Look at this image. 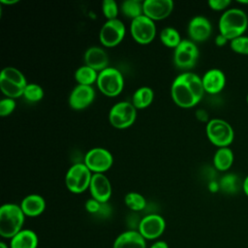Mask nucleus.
Instances as JSON below:
<instances>
[{"label": "nucleus", "instance_id": "f257e3e1", "mask_svg": "<svg viewBox=\"0 0 248 248\" xmlns=\"http://www.w3.org/2000/svg\"><path fill=\"white\" fill-rule=\"evenodd\" d=\"M204 93L202 78L192 72L178 75L172 81L170 94L174 103L181 108L196 106Z\"/></svg>", "mask_w": 248, "mask_h": 248}, {"label": "nucleus", "instance_id": "f03ea898", "mask_svg": "<svg viewBox=\"0 0 248 248\" xmlns=\"http://www.w3.org/2000/svg\"><path fill=\"white\" fill-rule=\"evenodd\" d=\"M220 34L225 36L229 41L243 36L248 27V17L246 13L237 8L228 9L223 13L219 19Z\"/></svg>", "mask_w": 248, "mask_h": 248}, {"label": "nucleus", "instance_id": "7ed1b4c3", "mask_svg": "<svg viewBox=\"0 0 248 248\" xmlns=\"http://www.w3.org/2000/svg\"><path fill=\"white\" fill-rule=\"evenodd\" d=\"M25 214L20 205L5 203L0 207V235L11 239L18 233L23 227Z\"/></svg>", "mask_w": 248, "mask_h": 248}, {"label": "nucleus", "instance_id": "20e7f679", "mask_svg": "<svg viewBox=\"0 0 248 248\" xmlns=\"http://www.w3.org/2000/svg\"><path fill=\"white\" fill-rule=\"evenodd\" d=\"M24 75L15 67H5L0 74V88L8 98H18L23 96L27 86Z\"/></svg>", "mask_w": 248, "mask_h": 248}, {"label": "nucleus", "instance_id": "39448f33", "mask_svg": "<svg viewBox=\"0 0 248 248\" xmlns=\"http://www.w3.org/2000/svg\"><path fill=\"white\" fill-rule=\"evenodd\" d=\"M206 136L211 143L220 147H229L234 138V132L231 124L220 118L209 120L205 127Z\"/></svg>", "mask_w": 248, "mask_h": 248}, {"label": "nucleus", "instance_id": "423d86ee", "mask_svg": "<svg viewBox=\"0 0 248 248\" xmlns=\"http://www.w3.org/2000/svg\"><path fill=\"white\" fill-rule=\"evenodd\" d=\"M92 174V171L85 166L84 163H76L70 167L66 173V186L75 194L82 193L89 188Z\"/></svg>", "mask_w": 248, "mask_h": 248}, {"label": "nucleus", "instance_id": "0eeeda50", "mask_svg": "<svg viewBox=\"0 0 248 248\" xmlns=\"http://www.w3.org/2000/svg\"><path fill=\"white\" fill-rule=\"evenodd\" d=\"M97 85L100 91L108 97L117 96L124 87V78L115 68L108 67L99 73Z\"/></svg>", "mask_w": 248, "mask_h": 248}, {"label": "nucleus", "instance_id": "6e6552de", "mask_svg": "<svg viewBox=\"0 0 248 248\" xmlns=\"http://www.w3.org/2000/svg\"><path fill=\"white\" fill-rule=\"evenodd\" d=\"M137 117V108L132 102H118L114 104L108 113L110 124L118 129L128 128L134 124Z\"/></svg>", "mask_w": 248, "mask_h": 248}, {"label": "nucleus", "instance_id": "1a4fd4ad", "mask_svg": "<svg viewBox=\"0 0 248 248\" xmlns=\"http://www.w3.org/2000/svg\"><path fill=\"white\" fill-rule=\"evenodd\" d=\"M199 58V48L191 40H182L174 48L173 62L181 70L192 69Z\"/></svg>", "mask_w": 248, "mask_h": 248}, {"label": "nucleus", "instance_id": "9d476101", "mask_svg": "<svg viewBox=\"0 0 248 248\" xmlns=\"http://www.w3.org/2000/svg\"><path fill=\"white\" fill-rule=\"evenodd\" d=\"M112 163L111 153L103 147L90 149L84 157V164L92 173H104L111 167Z\"/></svg>", "mask_w": 248, "mask_h": 248}, {"label": "nucleus", "instance_id": "9b49d317", "mask_svg": "<svg viewBox=\"0 0 248 248\" xmlns=\"http://www.w3.org/2000/svg\"><path fill=\"white\" fill-rule=\"evenodd\" d=\"M130 31L136 42L144 45L152 42L155 38L156 25L154 20L142 15L132 20Z\"/></svg>", "mask_w": 248, "mask_h": 248}, {"label": "nucleus", "instance_id": "f8f14e48", "mask_svg": "<svg viewBox=\"0 0 248 248\" xmlns=\"http://www.w3.org/2000/svg\"><path fill=\"white\" fill-rule=\"evenodd\" d=\"M125 32V25L120 19H109L103 24L100 30L99 38L104 46L112 47L123 40Z\"/></svg>", "mask_w": 248, "mask_h": 248}, {"label": "nucleus", "instance_id": "ddd939ff", "mask_svg": "<svg viewBox=\"0 0 248 248\" xmlns=\"http://www.w3.org/2000/svg\"><path fill=\"white\" fill-rule=\"evenodd\" d=\"M166 230V221L159 214H148L139 223V232L146 240L160 237Z\"/></svg>", "mask_w": 248, "mask_h": 248}, {"label": "nucleus", "instance_id": "4468645a", "mask_svg": "<svg viewBox=\"0 0 248 248\" xmlns=\"http://www.w3.org/2000/svg\"><path fill=\"white\" fill-rule=\"evenodd\" d=\"M88 189L91 197L101 203H106L111 196V184L104 173H93Z\"/></svg>", "mask_w": 248, "mask_h": 248}, {"label": "nucleus", "instance_id": "2eb2a0df", "mask_svg": "<svg viewBox=\"0 0 248 248\" xmlns=\"http://www.w3.org/2000/svg\"><path fill=\"white\" fill-rule=\"evenodd\" d=\"M173 6L171 0H144L143 15L152 20H160L171 14Z\"/></svg>", "mask_w": 248, "mask_h": 248}, {"label": "nucleus", "instance_id": "dca6fc26", "mask_svg": "<svg viewBox=\"0 0 248 248\" xmlns=\"http://www.w3.org/2000/svg\"><path fill=\"white\" fill-rule=\"evenodd\" d=\"M95 98V90L91 85H77L69 96V105L73 109L80 110L87 108Z\"/></svg>", "mask_w": 248, "mask_h": 248}, {"label": "nucleus", "instance_id": "f3484780", "mask_svg": "<svg viewBox=\"0 0 248 248\" xmlns=\"http://www.w3.org/2000/svg\"><path fill=\"white\" fill-rule=\"evenodd\" d=\"M212 32L210 21L203 16H194L188 24V34L193 42H203Z\"/></svg>", "mask_w": 248, "mask_h": 248}, {"label": "nucleus", "instance_id": "a211bd4d", "mask_svg": "<svg viewBox=\"0 0 248 248\" xmlns=\"http://www.w3.org/2000/svg\"><path fill=\"white\" fill-rule=\"evenodd\" d=\"M204 92L217 94L221 92L226 85V76L220 69H210L204 73L202 78Z\"/></svg>", "mask_w": 248, "mask_h": 248}, {"label": "nucleus", "instance_id": "6ab92c4d", "mask_svg": "<svg viewBox=\"0 0 248 248\" xmlns=\"http://www.w3.org/2000/svg\"><path fill=\"white\" fill-rule=\"evenodd\" d=\"M112 248H146V239L139 231L129 230L115 238Z\"/></svg>", "mask_w": 248, "mask_h": 248}, {"label": "nucleus", "instance_id": "aec40b11", "mask_svg": "<svg viewBox=\"0 0 248 248\" xmlns=\"http://www.w3.org/2000/svg\"><path fill=\"white\" fill-rule=\"evenodd\" d=\"M84 62L86 66L94 69L97 72H102L108 68V56L102 47L90 46L84 53Z\"/></svg>", "mask_w": 248, "mask_h": 248}, {"label": "nucleus", "instance_id": "412c9836", "mask_svg": "<svg viewBox=\"0 0 248 248\" xmlns=\"http://www.w3.org/2000/svg\"><path fill=\"white\" fill-rule=\"evenodd\" d=\"M19 205L25 216L28 217L39 216L46 209V202L44 198L38 194H30L26 196Z\"/></svg>", "mask_w": 248, "mask_h": 248}, {"label": "nucleus", "instance_id": "4be33fe9", "mask_svg": "<svg viewBox=\"0 0 248 248\" xmlns=\"http://www.w3.org/2000/svg\"><path fill=\"white\" fill-rule=\"evenodd\" d=\"M39 238L37 233L28 229L21 230L13 238L10 239V248H37Z\"/></svg>", "mask_w": 248, "mask_h": 248}, {"label": "nucleus", "instance_id": "5701e85b", "mask_svg": "<svg viewBox=\"0 0 248 248\" xmlns=\"http://www.w3.org/2000/svg\"><path fill=\"white\" fill-rule=\"evenodd\" d=\"M233 152L230 147H220L213 156V165L220 171L228 170L233 163Z\"/></svg>", "mask_w": 248, "mask_h": 248}, {"label": "nucleus", "instance_id": "b1692460", "mask_svg": "<svg viewBox=\"0 0 248 248\" xmlns=\"http://www.w3.org/2000/svg\"><path fill=\"white\" fill-rule=\"evenodd\" d=\"M154 98L153 90L148 86H141L138 88L132 97V104L137 109L148 107Z\"/></svg>", "mask_w": 248, "mask_h": 248}, {"label": "nucleus", "instance_id": "393cba45", "mask_svg": "<svg viewBox=\"0 0 248 248\" xmlns=\"http://www.w3.org/2000/svg\"><path fill=\"white\" fill-rule=\"evenodd\" d=\"M97 71L94 69L84 65L79 67L76 73H75V79L78 81V84L81 85H91L95 81H97L98 78Z\"/></svg>", "mask_w": 248, "mask_h": 248}, {"label": "nucleus", "instance_id": "a878e982", "mask_svg": "<svg viewBox=\"0 0 248 248\" xmlns=\"http://www.w3.org/2000/svg\"><path fill=\"white\" fill-rule=\"evenodd\" d=\"M120 9L125 16L133 20L143 15V2L140 0H126L121 4Z\"/></svg>", "mask_w": 248, "mask_h": 248}, {"label": "nucleus", "instance_id": "bb28decb", "mask_svg": "<svg viewBox=\"0 0 248 248\" xmlns=\"http://www.w3.org/2000/svg\"><path fill=\"white\" fill-rule=\"evenodd\" d=\"M160 40L166 46L173 48H175L182 41L179 32L173 27L164 28L160 33Z\"/></svg>", "mask_w": 248, "mask_h": 248}, {"label": "nucleus", "instance_id": "cd10ccee", "mask_svg": "<svg viewBox=\"0 0 248 248\" xmlns=\"http://www.w3.org/2000/svg\"><path fill=\"white\" fill-rule=\"evenodd\" d=\"M124 202L132 211H140L146 206V200L138 192H129L126 194Z\"/></svg>", "mask_w": 248, "mask_h": 248}, {"label": "nucleus", "instance_id": "c85d7f7f", "mask_svg": "<svg viewBox=\"0 0 248 248\" xmlns=\"http://www.w3.org/2000/svg\"><path fill=\"white\" fill-rule=\"evenodd\" d=\"M23 97L31 103H36L43 99L44 90L37 83H28L23 92Z\"/></svg>", "mask_w": 248, "mask_h": 248}, {"label": "nucleus", "instance_id": "c756f323", "mask_svg": "<svg viewBox=\"0 0 248 248\" xmlns=\"http://www.w3.org/2000/svg\"><path fill=\"white\" fill-rule=\"evenodd\" d=\"M237 185H238V179L237 176L233 173H228L226 175H224L221 180H220V188L226 192V193H234L237 189Z\"/></svg>", "mask_w": 248, "mask_h": 248}, {"label": "nucleus", "instance_id": "7c9ffc66", "mask_svg": "<svg viewBox=\"0 0 248 248\" xmlns=\"http://www.w3.org/2000/svg\"><path fill=\"white\" fill-rule=\"evenodd\" d=\"M232 51L242 55H248V36H240L230 41Z\"/></svg>", "mask_w": 248, "mask_h": 248}, {"label": "nucleus", "instance_id": "2f4dec72", "mask_svg": "<svg viewBox=\"0 0 248 248\" xmlns=\"http://www.w3.org/2000/svg\"><path fill=\"white\" fill-rule=\"evenodd\" d=\"M102 10L108 20L117 18L118 6L114 0H104L102 3Z\"/></svg>", "mask_w": 248, "mask_h": 248}, {"label": "nucleus", "instance_id": "473e14b6", "mask_svg": "<svg viewBox=\"0 0 248 248\" xmlns=\"http://www.w3.org/2000/svg\"><path fill=\"white\" fill-rule=\"evenodd\" d=\"M16 103L13 98H4L0 101V115L7 116L11 114L16 108Z\"/></svg>", "mask_w": 248, "mask_h": 248}, {"label": "nucleus", "instance_id": "72a5a7b5", "mask_svg": "<svg viewBox=\"0 0 248 248\" xmlns=\"http://www.w3.org/2000/svg\"><path fill=\"white\" fill-rule=\"evenodd\" d=\"M104 205H105V203H101L100 202L91 198V199L86 201L85 209L91 214H97V213H100L102 211Z\"/></svg>", "mask_w": 248, "mask_h": 248}, {"label": "nucleus", "instance_id": "f704fd0d", "mask_svg": "<svg viewBox=\"0 0 248 248\" xmlns=\"http://www.w3.org/2000/svg\"><path fill=\"white\" fill-rule=\"evenodd\" d=\"M231 5L230 0H209L208 6L214 11H224L228 10V7Z\"/></svg>", "mask_w": 248, "mask_h": 248}, {"label": "nucleus", "instance_id": "c9c22d12", "mask_svg": "<svg viewBox=\"0 0 248 248\" xmlns=\"http://www.w3.org/2000/svg\"><path fill=\"white\" fill-rule=\"evenodd\" d=\"M228 42H229V40H228L225 36H223L222 34H219V35L216 36V38H215V44H216V46H225Z\"/></svg>", "mask_w": 248, "mask_h": 248}, {"label": "nucleus", "instance_id": "e433bc0d", "mask_svg": "<svg viewBox=\"0 0 248 248\" xmlns=\"http://www.w3.org/2000/svg\"><path fill=\"white\" fill-rule=\"evenodd\" d=\"M149 248H169V245L164 240H158V241H155L153 244H151Z\"/></svg>", "mask_w": 248, "mask_h": 248}, {"label": "nucleus", "instance_id": "4c0bfd02", "mask_svg": "<svg viewBox=\"0 0 248 248\" xmlns=\"http://www.w3.org/2000/svg\"><path fill=\"white\" fill-rule=\"evenodd\" d=\"M242 189L244 191V194L248 197V175L244 178V181L242 184Z\"/></svg>", "mask_w": 248, "mask_h": 248}, {"label": "nucleus", "instance_id": "58836bf2", "mask_svg": "<svg viewBox=\"0 0 248 248\" xmlns=\"http://www.w3.org/2000/svg\"><path fill=\"white\" fill-rule=\"evenodd\" d=\"M18 0H1L0 2L1 3H3V4H8V5H10V4H15V3H16Z\"/></svg>", "mask_w": 248, "mask_h": 248}, {"label": "nucleus", "instance_id": "ea45409f", "mask_svg": "<svg viewBox=\"0 0 248 248\" xmlns=\"http://www.w3.org/2000/svg\"><path fill=\"white\" fill-rule=\"evenodd\" d=\"M0 248H10V246L7 244V243H5V242H1L0 243Z\"/></svg>", "mask_w": 248, "mask_h": 248}, {"label": "nucleus", "instance_id": "a19ab883", "mask_svg": "<svg viewBox=\"0 0 248 248\" xmlns=\"http://www.w3.org/2000/svg\"><path fill=\"white\" fill-rule=\"evenodd\" d=\"M240 4H248V1H239Z\"/></svg>", "mask_w": 248, "mask_h": 248}, {"label": "nucleus", "instance_id": "79ce46f5", "mask_svg": "<svg viewBox=\"0 0 248 248\" xmlns=\"http://www.w3.org/2000/svg\"><path fill=\"white\" fill-rule=\"evenodd\" d=\"M246 101H247V104H248V94H247V98H246Z\"/></svg>", "mask_w": 248, "mask_h": 248}]
</instances>
